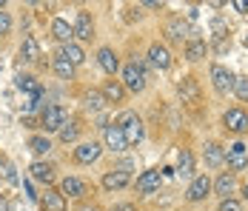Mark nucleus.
I'll list each match as a JSON object with an SVG mask.
<instances>
[{
    "label": "nucleus",
    "mask_w": 248,
    "mask_h": 211,
    "mask_svg": "<svg viewBox=\"0 0 248 211\" xmlns=\"http://www.w3.org/2000/svg\"><path fill=\"white\" fill-rule=\"evenodd\" d=\"M125 86V92H146V86H149V74H146V66L140 63V60H131V63H125L123 69V80H120Z\"/></svg>",
    "instance_id": "1"
},
{
    "label": "nucleus",
    "mask_w": 248,
    "mask_h": 211,
    "mask_svg": "<svg viewBox=\"0 0 248 211\" xmlns=\"http://www.w3.org/2000/svg\"><path fill=\"white\" fill-rule=\"evenodd\" d=\"M208 197H211V177L208 174H194L188 188H186V200L191 206H197V203H205Z\"/></svg>",
    "instance_id": "2"
},
{
    "label": "nucleus",
    "mask_w": 248,
    "mask_h": 211,
    "mask_svg": "<svg viewBox=\"0 0 248 211\" xmlns=\"http://www.w3.org/2000/svg\"><path fill=\"white\" fill-rule=\"evenodd\" d=\"M117 126L123 129L125 143H128V146H137V143L143 140V134H146V131H143V120L137 117L134 112H123L120 120H117Z\"/></svg>",
    "instance_id": "3"
},
{
    "label": "nucleus",
    "mask_w": 248,
    "mask_h": 211,
    "mask_svg": "<svg viewBox=\"0 0 248 211\" xmlns=\"http://www.w3.org/2000/svg\"><path fill=\"white\" fill-rule=\"evenodd\" d=\"M225 165H228V171H246L248 168V146L243 140L231 143L228 148H225Z\"/></svg>",
    "instance_id": "4"
},
{
    "label": "nucleus",
    "mask_w": 248,
    "mask_h": 211,
    "mask_svg": "<svg viewBox=\"0 0 248 211\" xmlns=\"http://www.w3.org/2000/svg\"><path fill=\"white\" fill-rule=\"evenodd\" d=\"M208 74H211V86H214V92H217V94H228L231 89H234V77H237V74L228 69V66L214 63Z\"/></svg>",
    "instance_id": "5"
},
{
    "label": "nucleus",
    "mask_w": 248,
    "mask_h": 211,
    "mask_svg": "<svg viewBox=\"0 0 248 211\" xmlns=\"http://www.w3.org/2000/svg\"><path fill=\"white\" fill-rule=\"evenodd\" d=\"M223 129L225 131H231V134H246L248 131V112L246 109H240V106H234V109L223 112Z\"/></svg>",
    "instance_id": "6"
},
{
    "label": "nucleus",
    "mask_w": 248,
    "mask_h": 211,
    "mask_svg": "<svg viewBox=\"0 0 248 211\" xmlns=\"http://www.w3.org/2000/svg\"><path fill=\"white\" fill-rule=\"evenodd\" d=\"M234 191H237V174H234V171H220V174L211 180V194H217L220 200L234 197Z\"/></svg>",
    "instance_id": "7"
},
{
    "label": "nucleus",
    "mask_w": 248,
    "mask_h": 211,
    "mask_svg": "<svg viewBox=\"0 0 248 211\" xmlns=\"http://www.w3.org/2000/svg\"><path fill=\"white\" fill-rule=\"evenodd\" d=\"M177 94H180V100L186 103V106H197L200 100H202V92H200V83L188 74V77H183L180 83H177Z\"/></svg>",
    "instance_id": "8"
},
{
    "label": "nucleus",
    "mask_w": 248,
    "mask_h": 211,
    "mask_svg": "<svg viewBox=\"0 0 248 211\" xmlns=\"http://www.w3.org/2000/svg\"><path fill=\"white\" fill-rule=\"evenodd\" d=\"M100 154H103V143H97V140H86V143H80V146L75 148V160L80 165L97 163Z\"/></svg>",
    "instance_id": "9"
},
{
    "label": "nucleus",
    "mask_w": 248,
    "mask_h": 211,
    "mask_svg": "<svg viewBox=\"0 0 248 211\" xmlns=\"http://www.w3.org/2000/svg\"><path fill=\"white\" fill-rule=\"evenodd\" d=\"M103 143H106V148H108V151H114V154H120V151L128 148L123 129H120L117 123H111V126H106V129H103Z\"/></svg>",
    "instance_id": "10"
},
{
    "label": "nucleus",
    "mask_w": 248,
    "mask_h": 211,
    "mask_svg": "<svg viewBox=\"0 0 248 211\" xmlns=\"http://www.w3.org/2000/svg\"><path fill=\"white\" fill-rule=\"evenodd\" d=\"M63 123H66V112H63V106H46V109H43V114H40V126H43L46 131H60Z\"/></svg>",
    "instance_id": "11"
},
{
    "label": "nucleus",
    "mask_w": 248,
    "mask_h": 211,
    "mask_svg": "<svg viewBox=\"0 0 248 211\" xmlns=\"http://www.w3.org/2000/svg\"><path fill=\"white\" fill-rule=\"evenodd\" d=\"M160 186H163V171L160 168H149L137 177V191L140 194H154V191H160Z\"/></svg>",
    "instance_id": "12"
},
{
    "label": "nucleus",
    "mask_w": 248,
    "mask_h": 211,
    "mask_svg": "<svg viewBox=\"0 0 248 211\" xmlns=\"http://www.w3.org/2000/svg\"><path fill=\"white\" fill-rule=\"evenodd\" d=\"M63 197H72V200H80V197H86L89 194V186L80 180V177H63L60 180V188H57Z\"/></svg>",
    "instance_id": "13"
},
{
    "label": "nucleus",
    "mask_w": 248,
    "mask_h": 211,
    "mask_svg": "<svg viewBox=\"0 0 248 211\" xmlns=\"http://www.w3.org/2000/svg\"><path fill=\"white\" fill-rule=\"evenodd\" d=\"M72 32H75L77 40H92L94 37V20H92V15L89 12H77Z\"/></svg>",
    "instance_id": "14"
},
{
    "label": "nucleus",
    "mask_w": 248,
    "mask_h": 211,
    "mask_svg": "<svg viewBox=\"0 0 248 211\" xmlns=\"http://www.w3.org/2000/svg\"><path fill=\"white\" fill-rule=\"evenodd\" d=\"M149 63L157 71H169L171 69V51L166 46H160V43H154V46L149 49Z\"/></svg>",
    "instance_id": "15"
},
{
    "label": "nucleus",
    "mask_w": 248,
    "mask_h": 211,
    "mask_svg": "<svg viewBox=\"0 0 248 211\" xmlns=\"http://www.w3.org/2000/svg\"><path fill=\"white\" fill-rule=\"evenodd\" d=\"M202 157H205V165L208 168H220L225 163V148L217 140H208L202 146Z\"/></svg>",
    "instance_id": "16"
},
{
    "label": "nucleus",
    "mask_w": 248,
    "mask_h": 211,
    "mask_svg": "<svg viewBox=\"0 0 248 211\" xmlns=\"http://www.w3.org/2000/svg\"><path fill=\"white\" fill-rule=\"evenodd\" d=\"M97 63L100 69L106 71V74H117V69H120V57H117V51L108 46H103L97 51Z\"/></svg>",
    "instance_id": "17"
},
{
    "label": "nucleus",
    "mask_w": 248,
    "mask_h": 211,
    "mask_svg": "<svg viewBox=\"0 0 248 211\" xmlns=\"http://www.w3.org/2000/svg\"><path fill=\"white\" fill-rule=\"evenodd\" d=\"M40 209L43 211H66V197L57 188H46V194L40 197Z\"/></svg>",
    "instance_id": "18"
},
{
    "label": "nucleus",
    "mask_w": 248,
    "mask_h": 211,
    "mask_svg": "<svg viewBox=\"0 0 248 211\" xmlns=\"http://www.w3.org/2000/svg\"><path fill=\"white\" fill-rule=\"evenodd\" d=\"M163 32H166V37H169V40L183 43V40H186V34H188V26L183 23V17H169L166 26H163Z\"/></svg>",
    "instance_id": "19"
},
{
    "label": "nucleus",
    "mask_w": 248,
    "mask_h": 211,
    "mask_svg": "<svg viewBox=\"0 0 248 211\" xmlns=\"http://www.w3.org/2000/svg\"><path fill=\"white\" fill-rule=\"evenodd\" d=\"M29 171H31V180H37V183H46V186L54 183V168H51V163L34 160V163L29 165Z\"/></svg>",
    "instance_id": "20"
},
{
    "label": "nucleus",
    "mask_w": 248,
    "mask_h": 211,
    "mask_svg": "<svg viewBox=\"0 0 248 211\" xmlns=\"http://www.w3.org/2000/svg\"><path fill=\"white\" fill-rule=\"evenodd\" d=\"M103 97H106V103H123L125 100V86L120 80H106L103 83Z\"/></svg>",
    "instance_id": "21"
},
{
    "label": "nucleus",
    "mask_w": 248,
    "mask_h": 211,
    "mask_svg": "<svg viewBox=\"0 0 248 211\" xmlns=\"http://www.w3.org/2000/svg\"><path fill=\"white\" fill-rule=\"evenodd\" d=\"M125 186H128V174H125V171L111 168V171L103 174V188H106V191H120V188H125Z\"/></svg>",
    "instance_id": "22"
},
{
    "label": "nucleus",
    "mask_w": 248,
    "mask_h": 211,
    "mask_svg": "<svg viewBox=\"0 0 248 211\" xmlns=\"http://www.w3.org/2000/svg\"><path fill=\"white\" fill-rule=\"evenodd\" d=\"M51 37H54L57 43H63V46H66V43H72L75 32H72V26L66 23L63 17H54V20H51Z\"/></svg>",
    "instance_id": "23"
},
{
    "label": "nucleus",
    "mask_w": 248,
    "mask_h": 211,
    "mask_svg": "<svg viewBox=\"0 0 248 211\" xmlns=\"http://www.w3.org/2000/svg\"><path fill=\"white\" fill-rule=\"evenodd\" d=\"M57 57H63V60H69L72 66H80V63L86 60V54H83V49L77 46V43H66V46H60V51H57Z\"/></svg>",
    "instance_id": "24"
},
{
    "label": "nucleus",
    "mask_w": 248,
    "mask_h": 211,
    "mask_svg": "<svg viewBox=\"0 0 248 211\" xmlns=\"http://www.w3.org/2000/svg\"><path fill=\"white\" fill-rule=\"evenodd\" d=\"M177 174H180V177H188V180L194 177V154H191L188 148H183V151H180V160H177Z\"/></svg>",
    "instance_id": "25"
},
{
    "label": "nucleus",
    "mask_w": 248,
    "mask_h": 211,
    "mask_svg": "<svg viewBox=\"0 0 248 211\" xmlns=\"http://www.w3.org/2000/svg\"><path fill=\"white\" fill-rule=\"evenodd\" d=\"M205 51H208L205 40H188L183 54H186V60H188V63H197V60H202V57H205Z\"/></svg>",
    "instance_id": "26"
},
{
    "label": "nucleus",
    "mask_w": 248,
    "mask_h": 211,
    "mask_svg": "<svg viewBox=\"0 0 248 211\" xmlns=\"http://www.w3.org/2000/svg\"><path fill=\"white\" fill-rule=\"evenodd\" d=\"M83 106H86L89 112H103V109H106V97H103L100 89H92V92L83 94Z\"/></svg>",
    "instance_id": "27"
},
{
    "label": "nucleus",
    "mask_w": 248,
    "mask_h": 211,
    "mask_svg": "<svg viewBox=\"0 0 248 211\" xmlns=\"http://www.w3.org/2000/svg\"><path fill=\"white\" fill-rule=\"evenodd\" d=\"M20 57H23L26 63H34L37 57H40V46H37V40L29 34V37H23V43H20Z\"/></svg>",
    "instance_id": "28"
},
{
    "label": "nucleus",
    "mask_w": 248,
    "mask_h": 211,
    "mask_svg": "<svg viewBox=\"0 0 248 211\" xmlns=\"http://www.w3.org/2000/svg\"><path fill=\"white\" fill-rule=\"evenodd\" d=\"M77 134H80V123H77V120H66V123H63V129L57 131L60 143H75Z\"/></svg>",
    "instance_id": "29"
},
{
    "label": "nucleus",
    "mask_w": 248,
    "mask_h": 211,
    "mask_svg": "<svg viewBox=\"0 0 248 211\" xmlns=\"http://www.w3.org/2000/svg\"><path fill=\"white\" fill-rule=\"evenodd\" d=\"M29 148H31L37 157H46V154L51 151V140L49 137H43V134H34V137L29 140Z\"/></svg>",
    "instance_id": "30"
},
{
    "label": "nucleus",
    "mask_w": 248,
    "mask_h": 211,
    "mask_svg": "<svg viewBox=\"0 0 248 211\" xmlns=\"http://www.w3.org/2000/svg\"><path fill=\"white\" fill-rule=\"evenodd\" d=\"M51 66H54V74L63 77V80H72V77H75V66H72L69 60H63V57H54Z\"/></svg>",
    "instance_id": "31"
},
{
    "label": "nucleus",
    "mask_w": 248,
    "mask_h": 211,
    "mask_svg": "<svg viewBox=\"0 0 248 211\" xmlns=\"http://www.w3.org/2000/svg\"><path fill=\"white\" fill-rule=\"evenodd\" d=\"M231 92L237 94V100L248 103V77L246 74H237V77H234V89H231Z\"/></svg>",
    "instance_id": "32"
},
{
    "label": "nucleus",
    "mask_w": 248,
    "mask_h": 211,
    "mask_svg": "<svg viewBox=\"0 0 248 211\" xmlns=\"http://www.w3.org/2000/svg\"><path fill=\"white\" fill-rule=\"evenodd\" d=\"M17 86H20L23 92H29L31 97H37V94H43V86H40V83H37L34 77H20V80H17Z\"/></svg>",
    "instance_id": "33"
},
{
    "label": "nucleus",
    "mask_w": 248,
    "mask_h": 211,
    "mask_svg": "<svg viewBox=\"0 0 248 211\" xmlns=\"http://www.w3.org/2000/svg\"><path fill=\"white\" fill-rule=\"evenodd\" d=\"M217 211H246V209H243V203L237 197H228V200H220Z\"/></svg>",
    "instance_id": "34"
},
{
    "label": "nucleus",
    "mask_w": 248,
    "mask_h": 211,
    "mask_svg": "<svg viewBox=\"0 0 248 211\" xmlns=\"http://www.w3.org/2000/svg\"><path fill=\"white\" fill-rule=\"evenodd\" d=\"M9 29H12L9 15H6V12H0V34H9Z\"/></svg>",
    "instance_id": "35"
},
{
    "label": "nucleus",
    "mask_w": 248,
    "mask_h": 211,
    "mask_svg": "<svg viewBox=\"0 0 248 211\" xmlns=\"http://www.w3.org/2000/svg\"><path fill=\"white\" fill-rule=\"evenodd\" d=\"M231 9L240 15H248V0H231Z\"/></svg>",
    "instance_id": "36"
},
{
    "label": "nucleus",
    "mask_w": 248,
    "mask_h": 211,
    "mask_svg": "<svg viewBox=\"0 0 248 211\" xmlns=\"http://www.w3.org/2000/svg\"><path fill=\"white\" fill-rule=\"evenodd\" d=\"M114 211H140V209H137V203H117Z\"/></svg>",
    "instance_id": "37"
},
{
    "label": "nucleus",
    "mask_w": 248,
    "mask_h": 211,
    "mask_svg": "<svg viewBox=\"0 0 248 211\" xmlns=\"http://www.w3.org/2000/svg\"><path fill=\"white\" fill-rule=\"evenodd\" d=\"M0 211H9V200H6V194H0Z\"/></svg>",
    "instance_id": "38"
},
{
    "label": "nucleus",
    "mask_w": 248,
    "mask_h": 211,
    "mask_svg": "<svg viewBox=\"0 0 248 211\" xmlns=\"http://www.w3.org/2000/svg\"><path fill=\"white\" fill-rule=\"evenodd\" d=\"M240 194H243V200H248V180L243 183V188H240Z\"/></svg>",
    "instance_id": "39"
},
{
    "label": "nucleus",
    "mask_w": 248,
    "mask_h": 211,
    "mask_svg": "<svg viewBox=\"0 0 248 211\" xmlns=\"http://www.w3.org/2000/svg\"><path fill=\"white\" fill-rule=\"evenodd\" d=\"M77 211H100V206H80Z\"/></svg>",
    "instance_id": "40"
},
{
    "label": "nucleus",
    "mask_w": 248,
    "mask_h": 211,
    "mask_svg": "<svg viewBox=\"0 0 248 211\" xmlns=\"http://www.w3.org/2000/svg\"><path fill=\"white\" fill-rule=\"evenodd\" d=\"M246 46H248V34H246Z\"/></svg>",
    "instance_id": "41"
}]
</instances>
